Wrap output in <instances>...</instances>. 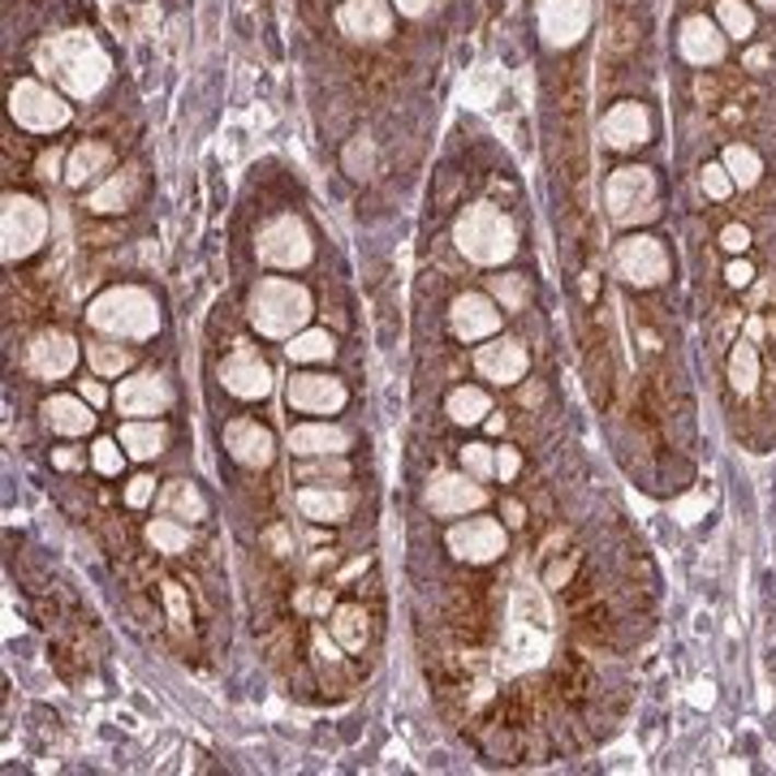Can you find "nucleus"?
Here are the masks:
<instances>
[{
  "label": "nucleus",
  "mask_w": 776,
  "mask_h": 776,
  "mask_svg": "<svg viewBox=\"0 0 776 776\" xmlns=\"http://www.w3.org/2000/svg\"><path fill=\"white\" fill-rule=\"evenodd\" d=\"M224 444H229V453L242 462V466H268L273 462V431L268 427H259L255 419H233V424L224 427Z\"/></svg>",
  "instance_id": "obj_16"
},
{
  "label": "nucleus",
  "mask_w": 776,
  "mask_h": 776,
  "mask_svg": "<svg viewBox=\"0 0 776 776\" xmlns=\"http://www.w3.org/2000/svg\"><path fill=\"white\" fill-rule=\"evenodd\" d=\"M57 164H61V155H57V151H53V155H44V160H39V169H44V177H53V173H57Z\"/></svg>",
  "instance_id": "obj_52"
},
{
  "label": "nucleus",
  "mask_w": 776,
  "mask_h": 776,
  "mask_svg": "<svg viewBox=\"0 0 776 776\" xmlns=\"http://www.w3.org/2000/svg\"><path fill=\"white\" fill-rule=\"evenodd\" d=\"M86 358H91V367H95L100 375H121V371L135 362V354L126 350V346H108V341L86 346Z\"/></svg>",
  "instance_id": "obj_33"
},
{
  "label": "nucleus",
  "mask_w": 776,
  "mask_h": 776,
  "mask_svg": "<svg viewBox=\"0 0 776 776\" xmlns=\"http://www.w3.org/2000/svg\"><path fill=\"white\" fill-rule=\"evenodd\" d=\"M164 509H169V518H204V496L195 493L190 484H169Z\"/></svg>",
  "instance_id": "obj_36"
},
{
  "label": "nucleus",
  "mask_w": 776,
  "mask_h": 776,
  "mask_svg": "<svg viewBox=\"0 0 776 776\" xmlns=\"http://www.w3.org/2000/svg\"><path fill=\"white\" fill-rule=\"evenodd\" d=\"M44 419H48L53 431H61V436H82V431L95 427L91 402H78V397H53V402L44 406Z\"/></svg>",
  "instance_id": "obj_25"
},
{
  "label": "nucleus",
  "mask_w": 776,
  "mask_h": 776,
  "mask_svg": "<svg viewBox=\"0 0 776 776\" xmlns=\"http://www.w3.org/2000/svg\"><path fill=\"white\" fill-rule=\"evenodd\" d=\"M220 380H224V389H229L233 397H246V402H251V397H264V393L273 389V371H268V362L251 350V346H238V350L224 358Z\"/></svg>",
  "instance_id": "obj_13"
},
{
  "label": "nucleus",
  "mask_w": 776,
  "mask_h": 776,
  "mask_svg": "<svg viewBox=\"0 0 776 776\" xmlns=\"http://www.w3.org/2000/svg\"><path fill=\"white\" fill-rule=\"evenodd\" d=\"M729 380H733L738 393H751V389H755V380H760V354H755V346H738V350H733V358H729Z\"/></svg>",
  "instance_id": "obj_31"
},
{
  "label": "nucleus",
  "mask_w": 776,
  "mask_h": 776,
  "mask_svg": "<svg viewBox=\"0 0 776 776\" xmlns=\"http://www.w3.org/2000/svg\"><path fill=\"white\" fill-rule=\"evenodd\" d=\"M121 444L135 458H155L164 449V427L160 424H126L121 427Z\"/></svg>",
  "instance_id": "obj_28"
},
{
  "label": "nucleus",
  "mask_w": 776,
  "mask_h": 776,
  "mask_svg": "<svg viewBox=\"0 0 776 776\" xmlns=\"http://www.w3.org/2000/svg\"><path fill=\"white\" fill-rule=\"evenodd\" d=\"M48 233V212L35 204V199H22V195H9L4 199V212H0V255L13 264L22 255H31Z\"/></svg>",
  "instance_id": "obj_6"
},
{
  "label": "nucleus",
  "mask_w": 776,
  "mask_h": 776,
  "mask_svg": "<svg viewBox=\"0 0 776 776\" xmlns=\"http://www.w3.org/2000/svg\"><path fill=\"white\" fill-rule=\"evenodd\" d=\"M651 121H647V108L642 104H617L609 117H604V139L613 147H635L647 139Z\"/></svg>",
  "instance_id": "obj_24"
},
{
  "label": "nucleus",
  "mask_w": 776,
  "mask_h": 776,
  "mask_svg": "<svg viewBox=\"0 0 776 776\" xmlns=\"http://www.w3.org/2000/svg\"><path fill=\"white\" fill-rule=\"evenodd\" d=\"M453 238H458L462 255L475 259V264H505L513 255V224H509V216H500L496 208H484V204L462 212Z\"/></svg>",
  "instance_id": "obj_5"
},
{
  "label": "nucleus",
  "mask_w": 776,
  "mask_h": 776,
  "mask_svg": "<svg viewBox=\"0 0 776 776\" xmlns=\"http://www.w3.org/2000/svg\"><path fill=\"white\" fill-rule=\"evenodd\" d=\"M91 462H95L100 475H117V471H121V449H117V440H95Z\"/></svg>",
  "instance_id": "obj_41"
},
{
  "label": "nucleus",
  "mask_w": 776,
  "mask_h": 776,
  "mask_svg": "<svg viewBox=\"0 0 776 776\" xmlns=\"http://www.w3.org/2000/svg\"><path fill=\"white\" fill-rule=\"evenodd\" d=\"M427 4H431V0H397V9H402V13H410V18L427 13Z\"/></svg>",
  "instance_id": "obj_50"
},
{
  "label": "nucleus",
  "mask_w": 776,
  "mask_h": 776,
  "mask_svg": "<svg viewBox=\"0 0 776 776\" xmlns=\"http://www.w3.org/2000/svg\"><path fill=\"white\" fill-rule=\"evenodd\" d=\"M73 362H78V346H73V337H66V333H44V337L31 341V371L44 375V380L70 375Z\"/></svg>",
  "instance_id": "obj_18"
},
{
  "label": "nucleus",
  "mask_w": 776,
  "mask_h": 776,
  "mask_svg": "<svg viewBox=\"0 0 776 776\" xmlns=\"http://www.w3.org/2000/svg\"><path fill=\"white\" fill-rule=\"evenodd\" d=\"M298 509H302L306 518H315V522H337V518H346L350 496L328 493V488H302V493H298Z\"/></svg>",
  "instance_id": "obj_26"
},
{
  "label": "nucleus",
  "mask_w": 776,
  "mask_h": 776,
  "mask_svg": "<svg viewBox=\"0 0 776 776\" xmlns=\"http://www.w3.org/2000/svg\"><path fill=\"white\" fill-rule=\"evenodd\" d=\"M720 26H725V35H751L755 31V13L742 4V0H720Z\"/></svg>",
  "instance_id": "obj_37"
},
{
  "label": "nucleus",
  "mask_w": 776,
  "mask_h": 776,
  "mask_svg": "<svg viewBox=\"0 0 776 776\" xmlns=\"http://www.w3.org/2000/svg\"><path fill=\"white\" fill-rule=\"evenodd\" d=\"M289 406L302 415H337L346 406V384L333 375H293L289 380Z\"/></svg>",
  "instance_id": "obj_14"
},
{
  "label": "nucleus",
  "mask_w": 776,
  "mask_h": 776,
  "mask_svg": "<svg viewBox=\"0 0 776 776\" xmlns=\"http://www.w3.org/2000/svg\"><path fill=\"white\" fill-rule=\"evenodd\" d=\"M617 273L630 285H660L669 273V255L656 238H626L617 246Z\"/></svg>",
  "instance_id": "obj_11"
},
{
  "label": "nucleus",
  "mask_w": 776,
  "mask_h": 776,
  "mask_svg": "<svg viewBox=\"0 0 776 776\" xmlns=\"http://www.w3.org/2000/svg\"><path fill=\"white\" fill-rule=\"evenodd\" d=\"M82 397H86L91 406H100V402H104V389H100V384H86V380H82Z\"/></svg>",
  "instance_id": "obj_51"
},
{
  "label": "nucleus",
  "mask_w": 776,
  "mask_h": 776,
  "mask_svg": "<svg viewBox=\"0 0 776 776\" xmlns=\"http://www.w3.org/2000/svg\"><path fill=\"white\" fill-rule=\"evenodd\" d=\"M147 540H151L160 553H182V548L190 544V531H186V526H177L173 518H155V522L147 526Z\"/></svg>",
  "instance_id": "obj_35"
},
{
  "label": "nucleus",
  "mask_w": 776,
  "mask_h": 776,
  "mask_svg": "<svg viewBox=\"0 0 776 776\" xmlns=\"http://www.w3.org/2000/svg\"><path fill=\"white\" fill-rule=\"evenodd\" d=\"M725 173L733 177V186H755L764 173V160L751 147H729L725 151Z\"/></svg>",
  "instance_id": "obj_29"
},
{
  "label": "nucleus",
  "mask_w": 776,
  "mask_h": 776,
  "mask_svg": "<svg viewBox=\"0 0 776 776\" xmlns=\"http://www.w3.org/2000/svg\"><path fill=\"white\" fill-rule=\"evenodd\" d=\"M315 475H346V462H333V466H315V471H302V479H315Z\"/></svg>",
  "instance_id": "obj_48"
},
{
  "label": "nucleus",
  "mask_w": 776,
  "mask_h": 776,
  "mask_svg": "<svg viewBox=\"0 0 776 776\" xmlns=\"http://www.w3.org/2000/svg\"><path fill=\"white\" fill-rule=\"evenodd\" d=\"M682 57L691 66H716L725 57V35L707 22V18H691L682 26Z\"/></svg>",
  "instance_id": "obj_22"
},
{
  "label": "nucleus",
  "mask_w": 776,
  "mask_h": 776,
  "mask_svg": "<svg viewBox=\"0 0 776 776\" xmlns=\"http://www.w3.org/2000/svg\"><path fill=\"white\" fill-rule=\"evenodd\" d=\"M751 277H755V273H751V264H733V268H729V281L733 285H746Z\"/></svg>",
  "instance_id": "obj_49"
},
{
  "label": "nucleus",
  "mask_w": 776,
  "mask_h": 776,
  "mask_svg": "<svg viewBox=\"0 0 776 776\" xmlns=\"http://www.w3.org/2000/svg\"><path fill=\"white\" fill-rule=\"evenodd\" d=\"M350 444L346 427L337 424H302L289 431V449L302 458H320V453H341Z\"/></svg>",
  "instance_id": "obj_23"
},
{
  "label": "nucleus",
  "mask_w": 776,
  "mask_h": 776,
  "mask_svg": "<svg viewBox=\"0 0 776 776\" xmlns=\"http://www.w3.org/2000/svg\"><path fill=\"white\" fill-rule=\"evenodd\" d=\"M328 354H333V337L320 333V328L289 337V358H293V362H320V358H328Z\"/></svg>",
  "instance_id": "obj_32"
},
{
  "label": "nucleus",
  "mask_w": 776,
  "mask_h": 776,
  "mask_svg": "<svg viewBox=\"0 0 776 776\" xmlns=\"http://www.w3.org/2000/svg\"><path fill=\"white\" fill-rule=\"evenodd\" d=\"M311 320V293L293 281H259L251 293V324L264 337H298L302 324Z\"/></svg>",
  "instance_id": "obj_4"
},
{
  "label": "nucleus",
  "mask_w": 776,
  "mask_h": 776,
  "mask_svg": "<svg viewBox=\"0 0 776 776\" xmlns=\"http://www.w3.org/2000/svg\"><path fill=\"white\" fill-rule=\"evenodd\" d=\"M130 190H135V182H130V177H126V182H121V177H113L104 190H95V195H91V208H95V212H117V208H126Z\"/></svg>",
  "instance_id": "obj_38"
},
{
  "label": "nucleus",
  "mask_w": 776,
  "mask_h": 776,
  "mask_svg": "<svg viewBox=\"0 0 776 776\" xmlns=\"http://www.w3.org/2000/svg\"><path fill=\"white\" fill-rule=\"evenodd\" d=\"M333 635H337V642H341L346 651H358V647L367 642V622H362V609H354V604L337 609V617H333Z\"/></svg>",
  "instance_id": "obj_30"
},
{
  "label": "nucleus",
  "mask_w": 776,
  "mask_h": 776,
  "mask_svg": "<svg viewBox=\"0 0 776 776\" xmlns=\"http://www.w3.org/2000/svg\"><path fill=\"white\" fill-rule=\"evenodd\" d=\"M164 595H169L173 626H177V630H186V626H190V613H186V595H182V587H177V582H169V587H164Z\"/></svg>",
  "instance_id": "obj_43"
},
{
  "label": "nucleus",
  "mask_w": 776,
  "mask_h": 776,
  "mask_svg": "<svg viewBox=\"0 0 776 776\" xmlns=\"http://www.w3.org/2000/svg\"><path fill=\"white\" fill-rule=\"evenodd\" d=\"M720 242H725V246H729V251H746V246H751V233H746V229H742V224H729V229H725V238H720Z\"/></svg>",
  "instance_id": "obj_45"
},
{
  "label": "nucleus",
  "mask_w": 776,
  "mask_h": 776,
  "mask_svg": "<svg viewBox=\"0 0 776 776\" xmlns=\"http://www.w3.org/2000/svg\"><path fill=\"white\" fill-rule=\"evenodd\" d=\"M760 4H776V0H760Z\"/></svg>",
  "instance_id": "obj_54"
},
{
  "label": "nucleus",
  "mask_w": 776,
  "mask_h": 776,
  "mask_svg": "<svg viewBox=\"0 0 776 776\" xmlns=\"http://www.w3.org/2000/svg\"><path fill=\"white\" fill-rule=\"evenodd\" d=\"M9 113L18 126L26 130H39V135H53L70 121V104H61V95H53L44 82L35 78H22L13 91H9Z\"/></svg>",
  "instance_id": "obj_7"
},
{
  "label": "nucleus",
  "mask_w": 776,
  "mask_h": 776,
  "mask_svg": "<svg viewBox=\"0 0 776 776\" xmlns=\"http://www.w3.org/2000/svg\"><path fill=\"white\" fill-rule=\"evenodd\" d=\"M704 190L711 199H725L729 190H733V177L725 173V164H707L704 169Z\"/></svg>",
  "instance_id": "obj_42"
},
{
  "label": "nucleus",
  "mask_w": 776,
  "mask_h": 776,
  "mask_svg": "<svg viewBox=\"0 0 776 776\" xmlns=\"http://www.w3.org/2000/svg\"><path fill=\"white\" fill-rule=\"evenodd\" d=\"M337 22L354 39H384L393 26V9H389V0H346Z\"/></svg>",
  "instance_id": "obj_17"
},
{
  "label": "nucleus",
  "mask_w": 776,
  "mask_h": 776,
  "mask_svg": "<svg viewBox=\"0 0 776 776\" xmlns=\"http://www.w3.org/2000/svg\"><path fill=\"white\" fill-rule=\"evenodd\" d=\"M151 493H155V479H151V475H139V479L130 484L126 500H130V505H147V500H151Z\"/></svg>",
  "instance_id": "obj_44"
},
{
  "label": "nucleus",
  "mask_w": 776,
  "mask_h": 776,
  "mask_svg": "<svg viewBox=\"0 0 776 776\" xmlns=\"http://www.w3.org/2000/svg\"><path fill=\"white\" fill-rule=\"evenodd\" d=\"M57 466H78V458H73L70 449H61V453H57Z\"/></svg>",
  "instance_id": "obj_53"
},
{
  "label": "nucleus",
  "mask_w": 776,
  "mask_h": 776,
  "mask_svg": "<svg viewBox=\"0 0 776 776\" xmlns=\"http://www.w3.org/2000/svg\"><path fill=\"white\" fill-rule=\"evenodd\" d=\"M493 293L500 298V306L518 311L526 302V277H493Z\"/></svg>",
  "instance_id": "obj_39"
},
{
  "label": "nucleus",
  "mask_w": 776,
  "mask_h": 776,
  "mask_svg": "<svg viewBox=\"0 0 776 776\" xmlns=\"http://www.w3.org/2000/svg\"><path fill=\"white\" fill-rule=\"evenodd\" d=\"M449 415L458 424H479L488 415V397L479 389H458V393H449Z\"/></svg>",
  "instance_id": "obj_34"
},
{
  "label": "nucleus",
  "mask_w": 776,
  "mask_h": 776,
  "mask_svg": "<svg viewBox=\"0 0 776 776\" xmlns=\"http://www.w3.org/2000/svg\"><path fill=\"white\" fill-rule=\"evenodd\" d=\"M496 475H500V479H513V475H518V453H513V449H500V453H496Z\"/></svg>",
  "instance_id": "obj_46"
},
{
  "label": "nucleus",
  "mask_w": 776,
  "mask_h": 776,
  "mask_svg": "<svg viewBox=\"0 0 776 776\" xmlns=\"http://www.w3.org/2000/svg\"><path fill=\"white\" fill-rule=\"evenodd\" d=\"M39 70L57 78L70 95L82 100V95H95L108 82V57L86 31H70V35H57L39 48Z\"/></svg>",
  "instance_id": "obj_2"
},
{
  "label": "nucleus",
  "mask_w": 776,
  "mask_h": 776,
  "mask_svg": "<svg viewBox=\"0 0 776 776\" xmlns=\"http://www.w3.org/2000/svg\"><path fill=\"white\" fill-rule=\"evenodd\" d=\"M496 324H500V315H496V306L484 293H462V298L453 302V333H458L462 341L493 337Z\"/></svg>",
  "instance_id": "obj_19"
},
{
  "label": "nucleus",
  "mask_w": 776,
  "mask_h": 776,
  "mask_svg": "<svg viewBox=\"0 0 776 776\" xmlns=\"http://www.w3.org/2000/svg\"><path fill=\"white\" fill-rule=\"evenodd\" d=\"M484 500H488L484 484H475V479H466V475H436L431 488H427V505H431V513H440V518L479 509Z\"/></svg>",
  "instance_id": "obj_15"
},
{
  "label": "nucleus",
  "mask_w": 776,
  "mask_h": 776,
  "mask_svg": "<svg viewBox=\"0 0 776 776\" xmlns=\"http://www.w3.org/2000/svg\"><path fill=\"white\" fill-rule=\"evenodd\" d=\"M449 548L462 561L475 565L496 561L505 553V531H500V522H493V518H471V522H462V526L449 531Z\"/></svg>",
  "instance_id": "obj_12"
},
{
  "label": "nucleus",
  "mask_w": 776,
  "mask_h": 776,
  "mask_svg": "<svg viewBox=\"0 0 776 776\" xmlns=\"http://www.w3.org/2000/svg\"><path fill=\"white\" fill-rule=\"evenodd\" d=\"M108 160H113V151L104 147V142H82L78 151L70 155V169H66V177H70L73 186H86L91 177H100L104 169H108Z\"/></svg>",
  "instance_id": "obj_27"
},
{
  "label": "nucleus",
  "mask_w": 776,
  "mask_h": 776,
  "mask_svg": "<svg viewBox=\"0 0 776 776\" xmlns=\"http://www.w3.org/2000/svg\"><path fill=\"white\" fill-rule=\"evenodd\" d=\"M462 462H466V471L479 475V479H484V475H496V453L488 444H466V449H462Z\"/></svg>",
  "instance_id": "obj_40"
},
{
  "label": "nucleus",
  "mask_w": 776,
  "mask_h": 776,
  "mask_svg": "<svg viewBox=\"0 0 776 776\" xmlns=\"http://www.w3.org/2000/svg\"><path fill=\"white\" fill-rule=\"evenodd\" d=\"M591 26V0H540V35L553 48H569Z\"/></svg>",
  "instance_id": "obj_10"
},
{
  "label": "nucleus",
  "mask_w": 776,
  "mask_h": 776,
  "mask_svg": "<svg viewBox=\"0 0 776 776\" xmlns=\"http://www.w3.org/2000/svg\"><path fill=\"white\" fill-rule=\"evenodd\" d=\"M553 651V613L548 600L535 582H522L513 591L509 626H505V647H500V673H522L544 664Z\"/></svg>",
  "instance_id": "obj_1"
},
{
  "label": "nucleus",
  "mask_w": 776,
  "mask_h": 776,
  "mask_svg": "<svg viewBox=\"0 0 776 776\" xmlns=\"http://www.w3.org/2000/svg\"><path fill=\"white\" fill-rule=\"evenodd\" d=\"M609 208L617 224H635L656 216V177L647 169H622L609 182Z\"/></svg>",
  "instance_id": "obj_8"
},
{
  "label": "nucleus",
  "mask_w": 776,
  "mask_h": 776,
  "mask_svg": "<svg viewBox=\"0 0 776 776\" xmlns=\"http://www.w3.org/2000/svg\"><path fill=\"white\" fill-rule=\"evenodd\" d=\"M113 402L121 415H160L169 406V389L155 375H135V380H121Z\"/></svg>",
  "instance_id": "obj_21"
},
{
  "label": "nucleus",
  "mask_w": 776,
  "mask_h": 776,
  "mask_svg": "<svg viewBox=\"0 0 776 776\" xmlns=\"http://www.w3.org/2000/svg\"><path fill=\"white\" fill-rule=\"evenodd\" d=\"M475 367L484 380H496V384H513L526 375V350L518 341H493L484 350L475 354Z\"/></svg>",
  "instance_id": "obj_20"
},
{
  "label": "nucleus",
  "mask_w": 776,
  "mask_h": 776,
  "mask_svg": "<svg viewBox=\"0 0 776 776\" xmlns=\"http://www.w3.org/2000/svg\"><path fill=\"white\" fill-rule=\"evenodd\" d=\"M259 259L273 268H302L311 259V238L302 229V220L277 216L264 233H259Z\"/></svg>",
  "instance_id": "obj_9"
},
{
  "label": "nucleus",
  "mask_w": 776,
  "mask_h": 776,
  "mask_svg": "<svg viewBox=\"0 0 776 776\" xmlns=\"http://www.w3.org/2000/svg\"><path fill=\"white\" fill-rule=\"evenodd\" d=\"M86 320L100 328V333H113V337H130V341H142L155 333L160 324V311H155V298L147 289H135V285H117L108 293H100L86 311Z\"/></svg>",
  "instance_id": "obj_3"
},
{
  "label": "nucleus",
  "mask_w": 776,
  "mask_h": 776,
  "mask_svg": "<svg viewBox=\"0 0 776 776\" xmlns=\"http://www.w3.org/2000/svg\"><path fill=\"white\" fill-rule=\"evenodd\" d=\"M691 704H695V707H711V686H707V682L691 686Z\"/></svg>",
  "instance_id": "obj_47"
}]
</instances>
